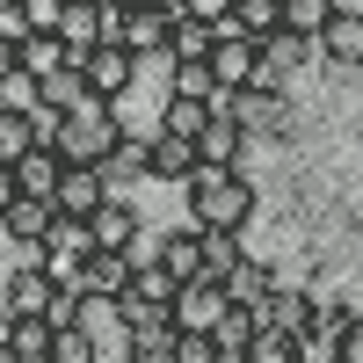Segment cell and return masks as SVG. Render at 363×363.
<instances>
[{"instance_id":"8","label":"cell","mask_w":363,"mask_h":363,"mask_svg":"<svg viewBox=\"0 0 363 363\" xmlns=\"http://www.w3.org/2000/svg\"><path fill=\"white\" fill-rule=\"evenodd\" d=\"M145 160H153V124H131L124 138L109 145V160H102V182H109V196H131L138 182H145Z\"/></svg>"},{"instance_id":"1","label":"cell","mask_w":363,"mask_h":363,"mask_svg":"<svg viewBox=\"0 0 363 363\" xmlns=\"http://www.w3.org/2000/svg\"><path fill=\"white\" fill-rule=\"evenodd\" d=\"M182 218L196 233H240L255 225V182L247 167H196V182L182 189Z\"/></svg>"},{"instance_id":"27","label":"cell","mask_w":363,"mask_h":363,"mask_svg":"<svg viewBox=\"0 0 363 363\" xmlns=\"http://www.w3.org/2000/svg\"><path fill=\"white\" fill-rule=\"evenodd\" d=\"M167 95H189V102H218V80H211V66H174V73H167Z\"/></svg>"},{"instance_id":"15","label":"cell","mask_w":363,"mask_h":363,"mask_svg":"<svg viewBox=\"0 0 363 363\" xmlns=\"http://www.w3.org/2000/svg\"><path fill=\"white\" fill-rule=\"evenodd\" d=\"M196 145L189 138H167V131H153V160H145V182H167V189H189L196 182Z\"/></svg>"},{"instance_id":"36","label":"cell","mask_w":363,"mask_h":363,"mask_svg":"<svg viewBox=\"0 0 363 363\" xmlns=\"http://www.w3.org/2000/svg\"><path fill=\"white\" fill-rule=\"evenodd\" d=\"M15 203V189H8V167H0V211H8Z\"/></svg>"},{"instance_id":"17","label":"cell","mask_w":363,"mask_h":363,"mask_svg":"<svg viewBox=\"0 0 363 363\" xmlns=\"http://www.w3.org/2000/svg\"><path fill=\"white\" fill-rule=\"evenodd\" d=\"M51 218H58L51 203H22V196H15L8 211H0V233H8L15 247H22V262H29V255L44 247V233H51Z\"/></svg>"},{"instance_id":"11","label":"cell","mask_w":363,"mask_h":363,"mask_svg":"<svg viewBox=\"0 0 363 363\" xmlns=\"http://www.w3.org/2000/svg\"><path fill=\"white\" fill-rule=\"evenodd\" d=\"M58 182H66V160H58L51 145H29V153L8 167V189H15L22 203H51V196H58Z\"/></svg>"},{"instance_id":"22","label":"cell","mask_w":363,"mask_h":363,"mask_svg":"<svg viewBox=\"0 0 363 363\" xmlns=\"http://www.w3.org/2000/svg\"><path fill=\"white\" fill-rule=\"evenodd\" d=\"M15 66H22L29 80H58V73H73V66H66V44H58V37H29V44L15 51Z\"/></svg>"},{"instance_id":"38","label":"cell","mask_w":363,"mask_h":363,"mask_svg":"<svg viewBox=\"0 0 363 363\" xmlns=\"http://www.w3.org/2000/svg\"><path fill=\"white\" fill-rule=\"evenodd\" d=\"M0 327H8V313H0Z\"/></svg>"},{"instance_id":"31","label":"cell","mask_w":363,"mask_h":363,"mask_svg":"<svg viewBox=\"0 0 363 363\" xmlns=\"http://www.w3.org/2000/svg\"><path fill=\"white\" fill-rule=\"evenodd\" d=\"M95 8H102V15H138L145 0H95Z\"/></svg>"},{"instance_id":"33","label":"cell","mask_w":363,"mask_h":363,"mask_svg":"<svg viewBox=\"0 0 363 363\" xmlns=\"http://www.w3.org/2000/svg\"><path fill=\"white\" fill-rule=\"evenodd\" d=\"M145 8H153V15H167V22H174V15H182V0H145Z\"/></svg>"},{"instance_id":"12","label":"cell","mask_w":363,"mask_h":363,"mask_svg":"<svg viewBox=\"0 0 363 363\" xmlns=\"http://www.w3.org/2000/svg\"><path fill=\"white\" fill-rule=\"evenodd\" d=\"M240 153H247V131H240L233 102L218 95V109H211V124H203V138H196V160H203V167H240Z\"/></svg>"},{"instance_id":"2","label":"cell","mask_w":363,"mask_h":363,"mask_svg":"<svg viewBox=\"0 0 363 363\" xmlns=\"http://www.w3.org/2000/svg\"><path fill=\"white\" fill-rule=\"evenodd\" d=\"M37 131H44V145H51L66 167H102L109 145L124 138V124H116L109 109H87V116H37Z\"/></svg>"},{"instance_id":"30","label":"cell","mask_w":363,"mask_h":363,"mask_svg":"<svg viewBox=\"0 0 363 363\" xmlns=\"http://www.w3.org/2000/svg\"><path fill=\"white\" fill-rule=\"evenodd\" d=\"M335 363H363V313L349 320V335H342V349H335Z\"/></svg>"},{"instance_id":"21","label":"cell","mask_w":363,"mask_h":363,"mask_svg":"<svg viewBox=\"0 0 363 363\" xmlns=\"http://www.w3.org/2000/svg\"><path fill=\"white\" fill-rule=\"evenodd\" d=\"M203 58H211V29L189 22V15L167 22V66H203Z\"/></svg>"},{"instance_id":"3","label":"cell","mask_w":363,"mask_h":363,"mask_svg":"<svg viewBox=\"0 0 363 363\" xmlns=\"http://www.w3.org/2000/svg\"><path fill=\"white\" fill-rule=\"evenodd\" d=\"M211 80H218V95H240V87H255V73H262V44L247 37V29H233V22H218L211 29Z\"/></svg>"},{"instance_id":"18","label":"cell","mask_w":363,"mask_h":363,"mask_svg":"<svg viewBox=\"0 0 363 363\" xmlns=\"http://www.w3.org/2000/svg\"><path fill=\"white\" fill-rule=\"evenodd\" d=\"M320 58L342 73H363V15H335L320 29Z\"/></svg>"},{"instance_id":"7","label":"cell","mask_w":363,"mask_h":363,"mask_svg":"<svg viewBox=\"0 0 363 363\" xmlns=\"http://www.w3.org/2000/svg\"><path fill=\"white\" fill-rule=\"evenodd\" d=\"M51 284H44V269L37 262H15V269H0V313L8 320H44L51 313Z\"/></svg>"},{"instance_id":"26","label":"cell","mask_w":363,"mask_h":363,"mask_svg":"<svg viewBox=\"0 0 363 363\" xmlns=\"http://www.w3.org/2000/svg\"><path fill=\"white\" fill-rule=\"evenodd\" d=\"M240 255H247V240H240V233H203V269H211V277H233V262Z\"/></svg>"},{"instance_id":"13","label":"cell","mask_w":363,"mask_h":363,"mask_svg":"<svg viewBox=\"0 0 363 363\" xmlns=\"http://www.w3.org/2000/svg\"><path fill=\"white\" fill-rule=\"evenodd\" d=\"M160 269H167L174 284H196V277H211V269H203V233H196L189 218L160 225Z\"/></svg>"},{"instance_id":"37","label":"cell","mask_w":363,"mask_h":363,"mask_svg":"<svg viewBox=\"0 0 363 363\" xmlns=\"http://www.w3.org/2000/svg\"><path fill=\"white\" fill-rule=\"evenodd\" d=\"M0 8H22V0H0Z\"/></svg>"},{"instance_id":"5","label":"cell","mask_w":363,"mask_h":363,"mask_svg":"<svg viewBox=\"0 0 363 363\" xmlns=\"http://www.w3.org/2000/svg\"><path fill=\"white\" fill-rule=\"evenodd\" d=\"M313 58H320V44H306V37H291V29H277V37L262 44V73H255V87H269V95H291L298 73H306Z\"/></svg>"},{"instance_id":"23","label":"cell","mask_w":363,"mask_h":363,"mask_svg":"<svg viewBox=\"0 0 363 363\" xmlns=\"http://www.w3.org/2000/svg\"><path fill=\"white\" fill-rule=\"evenodd\" d=\"M233 29H247L255 44H269V37L284 29V0H240V8H233Z\"/></svg>"},{"instance_id":"20","label":"cell","mask_w":363,"mask_h":363,"mask_svg":"<svg viewBox=\"0 0 363 363\" xmlns=\"http://www.w3.org/2000/svg\"><path fill=\"white\" fill-rule=\"evenodd\" d=\"M51 349H58L51 320H8V356L15 363H51Z\"/></svg>"},{"instance_id":"25","label":"cell","mask_w":363,"mask_h":363,"mask_svg":"<svg viewBox=\"0 0 363 363\" xmlns=\"http://www.w3.org/2000/svg\"><path fill=\"white\" fill-rule=\"evenodd\" d=\"M335 22V8L327 0H284V29L291 37H306V44H320V29Z\"/></svg>"},{"instance_id":"16","label":"cell","mask_w":363,"mask_h":363,"mask_svg":"<svg viewBox=\"0 0 363 363\" xmlns=\"http://www.w3.org/2000/svg\"><path fill=\"white\" fill-rule=\"evenodd\" d=\"M277 284H284V277H277L262 255H240L233 277H225V298H233V306H247V313H262L269 298H277Z\"/></svg>"},{"instance_id":"6","label":"cell","mask_w":363,"mask_h":363,"mask_svg":"<svg viewBox=\"0 0 363 363\" xmlns=\"http://www.w3.org/2000/svg\"><path fill=\"white\" fill-rule=\"evenodd\" d=\"M233 313V298L218 277H196V284H182L174 298V335H218V320Z\"/></svg>"},{"instance_id":"34","label":"cell","mask_w":363,"mask_h":363,"mask_svg":"<svg viewBox=\"0 0 363 363\" xmlns=\"http://www.w3.org/2000/svg\"><path fill=\"white\" fill-rule=\"evenodd\" d=\"M15 73V44H0V80H8Z\"/></svg>"},{"instance_id":"14","label":"cell","mask_w":363,"mask_h":363,"mask_svg":"<svg viewBox=\"0 0 363 363\" xmlns=\"http://www.w3.org/2000/svg\"><path fill=\"white\" fill-rule=\"evenodd\" d=\"M102 203H109L102 167H66V182H58V196H51V211H58V218H95Z\"/></svg>"},{"instance_id":"28","label":"cell","mask_w":363,"mask_h":363,"mask_svg":"<svg viewBox=\"0 0 363 363\" xmlns=\"http://www.w3.org/2000/svg\"><path fill=\"white\" fill-rule=\"evenodd\" d=\"M255 327H262V313L233 306V313L218 320V335H211V349H247V342H255Z\"/></svg>"},{"instance_id":"10","label":"cell","mask_w":363,"mask_h":363,"mask_svg":"<svg viewBox=\"0 0 363 363\" xmlns=\"http://www.w3.org/2000/svg\"><path fill=\"white\" fill-rule=\"evenodd\" d=\"M87 233H95V255H131L138 240H145V218H138L131 196H109L95 218H87Z\"/></svg>"},{"instance_id":"29","label":"cell","mask_w":363,"mask_h":363,"mask_svg":"<svg viewBox=\"0 0 363 363\" xmlns=\"http://www.w3.org/2000/svg\"><path fill=\"white\" fill-rule=\"evenodd\" d=\"M174 363H211V335H174Z\"/></svg>"},{"instance_id":"4","label":"cell","mask_w":363,"mask_h":363,"mask_svg":"<svg viewBox=\"0 0 363 363\" xmlns=\"http://www.w3.org/2000/svg\"><path fill=\"white\" fill-rule=\"evenodd\" d=\"M80 80L95 87V102H131V87H138V58L124 44H95L80 58Z\"/></svg>"},{"instance_id":"39","label":"cell","mask_w":363,"mask_h":363,"mask_svg":"<svg viewBox=\"0 0 363 363\" xmlns=\"http://www.w3.org/2000/svg\"><path fill=\"white\" fill-rule=\"evenodd\" d=\"M58 8H66V0H58Z\"/></svg>"},{"instance_id":"35","label":"cell","mask_w":363,"mask_h":363,"mask_svg":"<svg viewBox=\"0 0 363 363\" xmlns=\"http://www.w3.org/2000/svg\"><path fill=\"white\" fill-rule=\"evenodd\" d=\"M327 8H335V15H363V0H327Z\"/></svg>"},{"instance_id":"9","label":"cell","mask_w":363,"mask_h":363,"mask_svg":"<svg viewBox=\"0 0 363 363\" xmlns=\"http://www.w3.org/2000/svg\"><path fill=\"white\" fill-rule=\"evenodd\" d=\"M109 44H124L138 66H160V58H167V15H153V8L109 15Z\"/></svg>"},{"instance_id":"19","label":"cell","mask_w":363,"mask_h":363,"mask_svg":"<svg viewBox=\"0 0 363 363\" xmlns=\"http://www.w3.org/2000/svg\"><path fill=\"white\" fill-rule=\"evenodd\" d=\"M87 109H109V102H95V87H87L80 73L44 80V116H87Z\"/></svg>"},{"instance_id":"24","label":"cell","mask_w":363,"mask_h":363,"mask_svg":"<svg viewBox=\"0 0 363 363\" xmlns=\"http://www.w3.org/2000/svg\"><path fill=\"white\" fill-rule=\"evenodd\" d=\"M29 145H44V131H37V116H8L0 109V167H15Z\"/></svg>"},{"instance_id":"32","label":"cell","mask_w":363,"mask_h":363,"mask_svg":"<svg viewBox=\"0 0 363 363\" xmlns=\"http://www.w3.org/2000/svg\"><path fill=\"white\" fill-rule=\"evenodd\" d=\"M211 363H255L247 349H211Z\"/></svg>"}]
</instances>
